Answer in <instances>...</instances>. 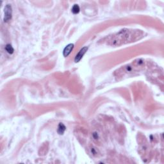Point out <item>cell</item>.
Here are the masks:
<instances>
[{
	"instance_id": "7",
	"label": "cell",
	"mask_w": 164,
	"mask_h": 164,
	"mask_svg": "<svg viewBox=\"0 0 164 164\" xmlns=\"http://www.w3.org/2000/svg\"><path fill=\"white\" fill-rule=\"evenodd\" d=\"M5 50L9 53V54H12L14 52V50L13 47L10 44H7L6 46H5Z\"/></svg>"
},
{
	"instance_id": "8",
	"label": "cell",
	"mask_w": 164,
	"mask_h": 164,
	"mask_svg": "<svg viewBox=\"0 0 164 164\" xmlns=\"http://www.w3.org/2000/svg\"><path fill=\"white\" fill-rule=\"evenodd\" d=\"M80 10V7L78 5H74L72 8V12L74 14H78Z\"/></svg>"
},
{
	"instance_id": "1",
	"label": "cell",
	"mask_w": 164,
	"mask_h": 164,
	"mask_svg": "<svg viewBox=\"0 0 164 164\" xmlns=\"http://www.w3.org/2000/svg\"><path fill=\"white\" fill-rule=\"evenodd\" d=\"M144 66V60L142 59H137L130 64L122 66V68L117 70L115 72L117 77H122L126 74H131L134 72H138L141 70Z\"/></svg>"
},
{
	"instance_id": "3",
	"label": "cell",
	"mask_w": 164,
	"mask_h": 164,
	"mask_svg": "<svg viewBox=\"0 0 164 164\" xmlns=\"http://www.w3.org/2000/svg\"><path fill=\"white\" fill-rule=\"evenodd\" d=\"M12 7L10 5H7L5 7V16H4V21L8 22L12 18Z\"/></svg>"
},
{
	"instance_id": "2",
	"label": "cell",
	"mask_w": 164,
	"mask_h": 164,
	"mask_svg": "<svg viewBox=\"0 0 164 164\" xmlns=\"http://www.w3.org/2000/svg\"><path fill=\"white\" fill-rule=\"evenodd\" d=\"M131 36L132 35H131L130 31L122 30L114 37L111 42H112V44L114 45H120L124 44L125 42H127Z\"/></svg>"
},
{
	"instance_id": "6",
	"label": "cell",
	"mask_w": 164,
	"mask_h": 164,
	"mask_svg": "<svg viewBox=\"0 0 164 164\" xmlns=\"http://www.w3.org/2000/svg\"><path fill=\"white\" fill-rule=\"evenodd\" d=\"M66 131V126H64L63 124L60 123V125H58V133L60 134V135H62L64 133V131Z\"/></svg>"
},
{
	"instance_id": "4",
	"label": "cell",
	"mask_w": 164,
	"mask_h": 164,
	"mask_svg": "<svg viewBox=\"0 0 164 164\" xmlns=\"http://www.w3.org/2000/svg\"><path fill=\"white\" fill-rule=\"evenodd\" d=\"M87 50H88V47H87V46L83 47V48H82V49L79 51V52L77 53L76 56H75V58H74L75 62L76 63L79 62L82 60L83 56H84L86 52H87Z\"/></svg>"
},
{
	"instance_id": "5",
	"label": "cell",
	"mask_w": 164,
	"mask_h": 164,
	"mask_svg": "<svg viewBox=\"0 0 164 164\" xmlns=\"http://www.w3.org/2000/svg\"><path fill=\"white\" fill-rule=\"evenodd\" d=\"M73 48H74V44H68L65 48H64V52H63L64 56H65V57L68 56L70 54H71V53L72 52V50H73Z\"/></svg>"
}]
</instances>
